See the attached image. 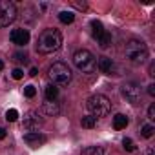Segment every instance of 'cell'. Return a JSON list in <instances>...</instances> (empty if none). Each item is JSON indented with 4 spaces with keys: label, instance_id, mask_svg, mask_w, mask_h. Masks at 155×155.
<instances>
[{
    "label": "cell",
    "instance_id": "cell-27",
    "mask_svg": "<svg viewBox=\"0 0 155 155\" xmlns=\"http://www.w3.org/2000/svg\"><path fill=\"white\" fill-rule=\"evenodd\" d=\"M148 119H150V120L155 119V104H151V106L148 108Z\"/></svg>",
    "mask_w": 155,
    "mask_h": 155
},
{
    "label": "cell",
    "instance_id": "cell-4",
    "mask_svg": "<svg viewBox=\"0 0 155 155\" xmlns=\"http://www.w3.org/2000/svg\"><path fill=\"white\" fill-rule=\"evenodd\" d=\"M73 62L82 73H93L97 69V60H95L93 53L88 49H79L73 55Z\"/></svg>",
    "mask_w": 155,
    "mask_h": 155
},
{
    "label": "cell",
    "instance_id": "cell-23",
    "mask_svg": "<svg viewBox=\"0 0 155 155\" xmlns=\"http://www.w3.org/2000/svg\"><path fill=\"white\" fill-rule=\"evenodd\" d=\"M122 146H124V150H128V151H135V144H133L131 139H124V140H122Z\"/></svg>",
    "mask_w": 155,
    "mask_h": 155
},
{
    "label": "cell",
    "instance_id": "cell-24",
    "mask_svg": "<svg viewBox=\"0 0 155 155\" xmlns=\"http://www.w3.org/2000/svg\"><path fill=\"white\" fill-rule=\"evenodd\" d=\"M24 93H26V97H35L37 95V90H35V86H26V90H24Z\"/></svg>",
    "mask_w": 155,
    "mask_h": 155
},
{
    "label": "cell",
    "instance_id": "cell-5",
    "mask_svg": "<svg viewBox=\"0 0 155 155\" xmlns=\"http://www.w3.org/2000/svg\"><path fill=\"white\" fill-rule=\"evenodd\" d=\"M49 77H51V81H53L55 84L66 86V84H69V81H71V71H69V68H68L64 62H55V64L49 68Z\"/></svg>",
    "mask_w": 155,
    "mask_h": 155
},
{
    "label": "cell",
    "instance_id": "cell-12",
    "mask_svg": "<svg viewBox=\"0 0 155 155\" xmlns=\"http://www.w3.org/2000/svg\"><path fill=\"white\" fill-rule=\"evenodd\" d=\"M106 33V29H104V26H102V22H99V20H91V35L99 40L102 35Z\"/></svg>",
    "mask_w": 155,
    "mask_h": 155
},
{
    "label": "cell",
    "instance_id": "cell-11",
    "mask_svg": "<svg viewBox=\"0 0 155 155\" xmlns=\"http://www.w3.org/2000/svg\"><path fill=\"white\" fill-rule=\"evenodd\" d=\"M97 66H99V69H101L102 73H106V75H111V73L115 71V64H113V60L108 58V57H101Z\"/></svg>",
    "mask_w": 155,
    "mask_h": 155
},
{
    "label": "cell",
    "instance_id": "cell-18",
    "mask_svg": "<svg viewBox=\"0 0 155 155\" xmlns=\"http://www.w3.org/2000/svg\"><path fill=\"white\" fill-rule=\"evenodd\" d=\"M82 126L84 128H95L97 126V119L95 117H91V115H86V117H82Z\"/></svg>",
    "mask_w": 155,
    "mask_h": 155
},
{
    "label": "cell",
    "instance_id": "cell-16",
    "mask_svg": "<svg viewBox=\"0 0 155 155\" xmlns=\"http://www.w3.org/2000/svg\"><path fill=\"white\" fill-rule=\"evenodd\" d=\"M58 20H60L62 24H71V22L75 20V15H73L71 11H60V13H58Z\"/></svg>",
    "mask_w": 155,
    "mask_h": 155
},
{
    "label": "cell",
    "instance_id": "cell-7",
    "mask_svg": "<svg viewBox=\"0 0 155 155\" xmlns=\"http://www.w3.org/2000/svg\"><path fill=\"white\" fill-rule=\"evenodd\" d=\"M122 95L126 97V101H130L131 104H139L140 102V95H142V90L137 82H126L122 84Z\"/></svg>",
    "mask_w": 155,
    "mask_h": 155
},
{
    "label": "cell",
    "instance_id": "cell-14",
    "mask_svg": "<svg viewBox=\"0 0 155 155\" xmlns=\"http://www.w3.org/2000/svg\"><path fill=\"white\" fill-rule=\"evenodd\" d=\"M44 95H46V99H48L49 102H53V101L58 97V88H57L55 84H48L46 90H44Z\"/></svg>",
    "mask_w": 155,
    "mask_h": 155
},
{
    "label": "cell",
    "instance_id": "cell-22",
    "mask_svg": "<svg viewBox=\"0 0 155 155\" xmlns=\"http://www.w3.org/2000/svg\"><path fill=\"white\" fill-rule=\"evenodd\" d=\"M13 57H15V60H17V62H20V64H22V62H24V64L28 62V55H26V53H22V51H17Z\"/></svg>",
    "mask_w": 155,
    "mask_h": 155
},
{
    "label": "cell",
    "instance_id": "cell-29",
    "mask_svg": "<svg viewBox=\"0 0 155 155\" xmlns=\"http://www.w3.org/2000/svg\"><path fill=\"white\" fill-rule=\"evenodd\" d=\"M2 139H6V130L0 128V140H2Z\"/></svg>",
    "mask_w": 155,
    "mask_h": 155
},
{
    "label": "cell",
    "instance_id": "cell-2",
    "mask_svg": "<svg viewBox=\"0 0 155 155\" xmlns=\"http://www.w3.org/2000/svg\"><path fill=\"white\" fill-rule=\"evenodd\" d=\"M88 110H90V113H91V117H106L108 113H110V110H111V102H110V99L108 97H104V95H101V93H97V95H91L90 99H88Z\"/></svg>",
    "mask_w": 155,
    "mask_h": 155
},
{
    "label": "cell",
    "instance_id": "cell-25",
    "mask_svg": "<svg viewBox=\"0 0 155 155\" xmlns=\"http://www.w3.org/2000/svg\"><path fill=\"white\" fill-rule=\"evenodd\" d=\"M11 75H13V79H15V81H20L22 77H24V71L17 68V69H13V71H11Z\"/></svg>",
    "mask_w": 155,
    "mask_h": 155
},
{
    "label": "cell",
    "instance_id": "cell-26",
    "mask_svg": "<svg viewBox=\"0 0 155 155\" xmlns=\"http://www.w3.org/2000/svg\"><path fill=\"white\" fill-rule=\"evenodd\" d=\"M71 6H75L77 9H88V6H86V2H75V0H73V2H71Z\"/></svg>",
    "mask_w": 155,
    "mask_h": 155
},
{
    "label": "cell",
    "instance_id": "cell-3",
    "mask_svg": "<svg viewBox=\"0 0 155 155\" xmlns=\"http://www.w3.org/2000/svg\"><path fill=\"white\" fill-rule=\"evenodd\" d=\"M124 53H126V58L131 60V62H135V64H140V62H144L148 58V48H146V44L142 40H137V38H131L126 44Z\"/></svg>",
    "mask_w": 155,
    "mask_h": 155
},
{
    "label": "cell",
    "instance_id": "cell-20",
    "mask_svg": "<svg viewBox=\"0 0 155 155\" xmlns=\"http://www.w3.org/2000/svg\"><path fill=\"white\" fill-rule=\"evenodd\" d=\"M99 44H101V48H104V49H106V48H110V46H111V35L106 31V33L99 38Z\"/></svg>",
    "mask_w": 155,
    "mask_h": 155
},
{
    "label": "cell",
    "instance_id": "cell-10",
    "mask_svg": "<svg viewBox=\"0 0 155 155\" xmlns=\"http://www.w3.org/2000/svg\"><path fill=\"white\" fill-rule=\"evenodd\" d=\"M24 140H26L31 148H38V146H42L48 139H46V135H42V133H38V131H31V133H26V135H24Z\"/></svg>",
    "mask_w": 155,
    "mask_h": 155
},
{
    "label": "cell",
    "instance_id": "cell-8",
    "mask_svg": "<svg viewBox=\"0 0 155 155\" xmlns=\"http://www.w3.org/2000/svg\"><path fill=\"white\" fill-rule=\"evenodd\" d=\"M42 117L37 113V111H29V113H26L24 115V122H22V126H24V130H28V131H35V130H38L40 126H42Z\"/></svg>",
    "mask_w": 155,
    "mask_h": 155
},
{
    "label": "cell",
    "instance_id": "cell-1",
    "mask_svg": "<svg viewBox=\"0 0 155 155\" xmlns=\"http://www.w3.org/2000/svg\"><path fill=\"white\" fill-rule=\"evenodd\" d=\"M62 46V35L57 29H46L40 33L38 42H37V51L42 55H49L53 51H57Z\"/></svg>",
    "mask_w": 155,
    "mask_h": 155
},
{
    "label": "cell",
    "instance_id": "cell-19",
    "mask_svg": "<svg viewBox=\"0 0 155 155\" xmlns=\"http://www.w3.org/2000/svg\"><path fill=\"white\" fill-rule=\"evenodd\" d=\"M82 155H104V151L101 146H90L82 151Z\"/></svg>",
    "mask_w": 155,
    "mask_h": 155
},
{
    "label": "cell",
    "instance_id": "cell-30",
    "mask_svg": "<svg viewBox=\"0 0 155 155\" xmlns=\"http://www.w3.org/2000/svg\"><path fill=\"white\" fill-rule=\"evenodd\" d=\"M37 73H38V69H37V68H31V71H29V75H31V77H35Z\"/></svg>",
    "mask_w": 155,
    "mask_h": 155
},
{
    "label": "cell",
    "instance_id": "cell-17",
    "mask_svg": "<svg viewBox=\"0 0 155 155\" xmlns=\"http://www.w3.org/2000/svg\"><path fill=\"white\" fill-rule=\"evenodd\" d=\"M153 131H155V128H153L151 124H142V126H140V135H142L144 139L153 137Z\"/></svg>",
    "mask_w": 155,
    "mask_h": 155
},
{
    "label": "cell",
    "instance_id": "cell-15",
    "mask_svg": "<svg viewBox=\"0 0 155 155\" xmlns=\"http://www.w3.org/2000/svg\"><path fill=\"white\" fill-rule=\"evenodd\" d=\"M58 111H60V108L57 106V102L53 101V102H44V113L46 115H58Z\"/></svg>",
    "mask_w": 155,
    "mask_h": 155
},
{
    "label": "cell",
    "instance_id": "cell-21",
    "mask_svg": "<svg viewBox=\"0 0 155 155\" xmlns=\"http://www.w3.org/2000/svg\"><path fill=\"white\" fill-rule=\"evenodd\" d=\"M17 119H18V111L17 110H8L6 111V120L8 122H15Z\"/></svg>",
    "mask_w": 155,
    "mask_h": 155
},
{
    "label": "cell",
    "instance_id": "cell-28",
    "mask_svg": "<svg viewBox=\"0 0 155 155\" xmlns=\"http://www.w3.org/2000/svg\"><path fill=\"white\" fill-rule=\"evenodd\" d=\"M148 93H150L151 97L155 95V84H150V86H148Z\"/></svg>",
    "mask_w": 155,
    "mask_h": 155
},
{
    "label": "cell",
    "instance_id": "cell-13",
    "mask_svg": "<svg viewBox=\"0 0 155 155\" xmlns=\"http://www.w3.org/2000/svg\"><path fill=\"white\" fill-rule=\"evenodd\" d=\"M128 117L126 115H122V113H117L115 117H113V128L115 130H124L126 126H128Z\"/></svg>",
    "mask_w": 155,
    "mask_h": 155
},
{
    "label": "cell",
    "instance_id": "cell-9",
    "mask_svg": "<svg viewBox=\"0 0 155 155\" xmlns=\"http://www.w3.org/2000/svg\"><path fill=\"white\" fill-rule=\"evenodd\" d=\"M9 38H11V42L17 44V46H26V44L29 42V31H28V29H22V28L13 29V31L9 33Z\"/></svg>",
    "mask_w": 155,
    "mask_h": 155
},
{
    "label": "cell",
    "instance_id": "cell-6",
    "mask_svg": "<svg viewBox=\"0 0 155 155\" xmlns=\"http://www.w3.org/2000/svg\"><path fill=\"white\" fill-rule=\"evenodd\" d=\"M17 18V8L13 2H0V26L8 28Z\"/></svg>",
    "mask_w": 155,
    "mask_h": 155
},
{
    "label": "cell",
    "instance_id": "cell-31",
    "mask_svg": "<svg viewBox=\"0 0 155 155\" xmlns=\"http://www.w3.org/2000/svg\"><path fill=\"white\" fill-rule=\"evenodd\" d=\"M0 69H4V62L2 60H0Z\"/></svg>",
    "mask_w": 155,
    "mask_h": 155
}]
</instances>
